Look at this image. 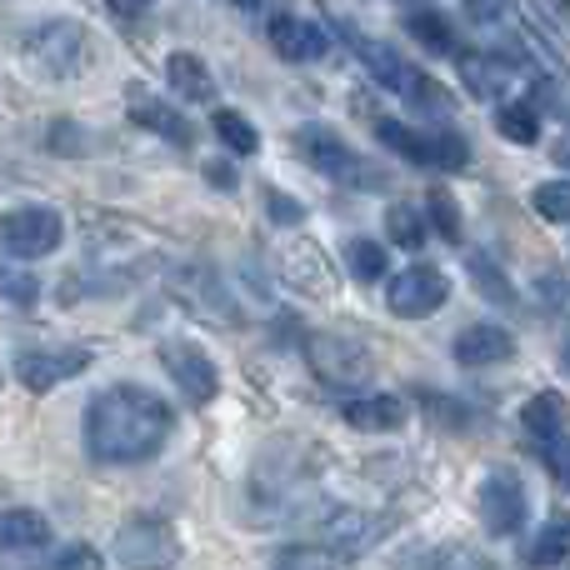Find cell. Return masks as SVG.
Instances as JSON below:
<instances>
[{"label":"cell","mask_w":570,"mask_h":570,"mask_svg":"<svg viewBox=\"0 0 570 570\" xmlns=\"http://www.w3.org/2000/svg\"><path fill=\"white\" fill-rule=\"evenodd\" d=\"M375 136L405 156L411 166H431V170H465L471 166V146L455 130H415L405 120H375Z\"/></svg>","instance_id":"obj_3"},{"label":"cell","mask_w":570,"mask_h":570,"mask_svg":"<svg viewBox=\"0 0 570 570\" xmlns=\"http://www.w3.org/2000/svg\"><path fill=\"white\" fill-rule=\"evenodd\" d=\"M305 355H311L315 375L331 385H361L365 375H371V355H365L355 341H345V335H311V341H305Z\"/></svg>","instance_id":"obj_12"},{"label":"cell","mask_w":570,"mask_h":570,"mask_svg":"<svg viewBox=\"0 0 570 570\" xmlns=\"http://www.w3.org/2000/svg\"><path fill=\"white\" fill-rule=\"evenodd\" d=\"M475 511H481V525L491 535H515L531 515V495H525V481L515 471H491L475 495Z\"/></svg>","instance_id":"obj_7"},{"label":"cell","mask_w":570,"mask_h":570,"mask_svg":"<svg viewBox=\"0 0 570 570\" xmlns=\"http://www.w3.org/2000/svg\"><path fill=\"white\" fill-rule=\"evenodd\" d=\"M401 26L411 30V36L421 40V46L431 50V56H461V50H455V30H451V20H445L435 6H405V10H401Z\"/></svg>","instance_id":"obj_18"},{"label":"cell","mask_w":570,"mask_h":570,"mask_svg":"<svg viewBox=\"0 0 570 570\" xmlns=\"http://www.w3.org/2000/svg\"><path fill=\"white\" fill-rule=\"evenodd\" d=\"M425 220L435 226V236L461 246V210H455L451 190H425Z\"/></svg>","instance_id":"obj_28"},{"label":"cell","mask_w":570,"mask_h":570,"mask_svg":"<svg viewBox=\"0 0 570 570\" xmlns=\"http://www.w3.org/2000/svg\"><path fill=\"white\" fill-rule=\"evenodd\" d=\"M566 401L556 391H541V395H531L525 401V411H521V425L531 435H541V441H556V435H566Z\"/></svg>","instance_id":"obj_24"},{"label":"cell","mask_w":570,"mask_h":570,"mask_svg":"<svg viewBox=\"0 0 570 570\" xmlns=\"http://www.w3.org/2000/svg\"><path fill=\"white\" fill-rule=\"evenodd\" d=\"M160 365L170 371V381L180 385V395H186L190 405H210V401H216L220 371H216V361H210L200 345L166 341V345H160Z\"/></svg>","instance_id":"obj_10"},{"label":"cell","mask_w":570,"mask_h":570,"mask_svg":"<svg viewBox=\"0 0 570 570\" xmlns=\"http://www.w3.org/2000/svg\"><path fill=\"white\" fill-rule=\"evenodd\" d=\"M391 525H395L391 515L341 511L335 521H325V541H331V551L341 556V561H361L375 541H385V535H391Z\"/></svg>","instance_id":"obj_14"},{"label":"cell","mask_w":570,"mask_h":570,"mask_svg":"<svg viewBox=\"0 0 570 570\" xmlns=\"http://www.w3.org/2000/svg\"><path fill=\"white\" fill-rule=\"evenodd\" d=\"M206 180H210V186H220V190H230V186H236V166H226V160H210Z\"/></svg>","instance_id":"obj_36"},{"label":"cell","mask_w":570,"mask_h":570,"mask_svg":"<svg viewBox=\"0 0 570 570\" xmlns=\"http://www.w3.org/2000/svg\"><path fill=\"white\" fill-rule=\"evenodd\" d=\"M551 160H561V166L570 170V130H566V136L556 140V146H551Z\"/></svg>","instance_id":"obj_38"},{"label":"cell","mask_w":570,"mask_h":570,"mask_svg":"<svg viewBox=\"0 0 570 570\" xmlns=\"http://www.w3.org/2000/svg\"><path fill=\"white\" fill-rule=\"evenodd\" d=\"M566 365H570V341H566Z\"/></svg>","instance_id":"obj_39"},{"label":"cell","mask_w":570,"mask_h":570,"mask_svg":"<svg viewBox=\"0 0 570 570\" xmlns=\"http://www.w3.org/2000/svg\"><path fill=\"white\" fill-rule=\"evenodd\" d=\"M471 20H505V6H465Z\"/></svg>","instance_id":"obj_37"},{"label":"cell","mask_w":570,"mask_h":570,"mask_svg":"<svg viewBox=\"0 0 570 570\" xmlns=\"http://www.w3.org/2000/svg\"><path fill=\"white\" fill-rule=\"evenodd\" d=\"M176 411L146 385H110L86 405V451L96 465H140L166 445Z\"/></svg>","instance_id":"obj_1"},{"label":"cell","mask_w":570,"mask_h":570,"mask_svg":"<svg viewBox=\"0 0 570 570\" xmlns=\"http://www.w3.org/2000/svg\"><path fill=\"white\" fill-rule=\"evenodd\" d=\"M26 60L46 70L50 80L76 76V70L86 66V30H80V26H66V20L30 30V36H26Z\"/></svg>","instance_id":"obj_8"},{"label":"cell","mask_w":570,"mask_h":570,"mask_svg":"<svg viewBox=\"0 0 570 570\" xmlns=\"http://www.w3.org/2000/svg\"><path fill=\"white\" fill-rule=\"evenodd\" d=\"M166 76H170V90L186 100H216V76H210V66L200 56H190V50H176V56L166 60Z\"/></svg>","instance_id":"obj_20"},{"label":"cell","mask_w":570,"mask_h":570,"mask_svg":"<svg viewBox=\"0 0 570 570\" xmlns=\"http://www.w3.org/2000/svg\"><path fill=\"white\" fill-rule=\"evenodd\" d=\"M90 361H96V355H90L86 345H66V351H20L16 381L26 385L30 395H46V391H56V385L76 381L80 371H90Z\"/></svg>","instance_id":"obj_9"},{"label":"cell","mask_w":570,"mask_h":570,"mask_svg":"<svg viewBox=\"0 0 570 570\" xmlns=\"http://www.w3.org/2000/svg\"><path fill=\"white\" fill-rule=\"evenodd\" d=\"M541 455H546V465H551V475L570 491V435H556V441H546L541 445Z\"/></svg>","instance_id":"obj_34"},{"label":"cell","mask_w":570,"mask_h":570,"mask_svg":"<svg viewBox=\"0 0 570 570\" xmlns=\"http://www.w3.org/2000/svg\"><path fill=\"white\" fill-rule=\"evenodd\" d=\"M465 266H471V281H475V291H481L485 301H495V305H511V301H515L511 281L501 276V266H495L491 256H481V250H471V256H465Z\"/></svg>","instance_id":"obj_27"},{"label":"cell","mask_w":570,"mask_h":570,"mask_svg":"<svg viewBox=\"0 0 570 570\" xmlns=\"http://www.w3.org/2000/svg\"><path fill=\"white\" fill-rule=\"evenodd\" d=\"M341 415L355 431H395L405 421V401L401 395H355L341 405Z\"/></svg>","instance_id":"obj_19"},{"label":"cell","mask_w":570,"mask_h":570,"mask_svg":"<svg viewBox=\"0 0 570 570\" xmlns=\"http://www.w3.org/2000/svg\"><path fill=\"white\" fill-rule=\"evenodd\" d=\"M130 120H136L140 130H156V136H166L170 146H190V140H196V126H190V120L180 116L176 106L146 96V90H130Z\"/></svg>","instance_id":"obj_16"},{"label":"cell","mask_w":570,"mask_h":570,"mask_svg":"<svg viewBox=\"0 0 570 570\" xmlns=\"http://www.w3.org/2000/svg\"><path fill=\"white\" fill-rule=\"evenodd\" d=\"M266 36H271V46H276V56L295 60V66L321 60L325 46H331V40H325V30L315 26V20L295 16V10H271V16H266Z\"/></svg>","instance_id":"obj_13"},{"label":"cell","mask_w":570,"mask_h":570,"mask_svg":"<svg viewBox=\"0 0 570 570\" xmlns=\"http://www.w3.org/2000/svg\"><path fill=\"white\" fill-rule=\"evenodd\" d=\"M271 570H335V566H331V556L315 551V546H291V551L276 556Z\"/></svg>","instance_id":"obj_33"},{"label":"cell","mask_w":570,"mask_h":570,"mask_svg":"<svg viewBox=\"0 0 570 570\" xmlns=\"http://www.w3.org/2000/svg\"><path fill=\"white\" fill-rule=\"evenodd\" d=\"M66 240V220L50 206H16L0 216V250L16 261H40L50 250H60Z\"/></svg>","instance_id":"obj_6"},{"label":"cell","mask_w":570,"mask_h":570,"mask_svg":"<svg viewBox=\"0 0 570 570\" xmlns=\"http://www.w3.org/2000/svg\"><path fill=\"white\" fill-rule=\"evenodd\" d=\"M385 301H391L395 315L421 321V315L441 311V305L451 301V281H445V271H435V266H411V271H401V276L391 281Z\"/></svg>","instance_id":"obj_11"},{"label":"cell","mask_w":570,"mask_h":570,"mask_svg":"<svg viewBox=\"0 0 570 570\" xmlns=\"http://www.w3.org/2000/svg\"><path fill=\"white\" fill-rule=\"evenodd\" d=\"M50 546V521L36 511H0V551H40Z\"/></svg>","instance_id":"obj_22"},{"label":"cell","mask_w":570,"mask_h":570,"mask_svg":"<svg viewBox=\"0 0 570 570\" xmlns=\"http://www.w3.org/2000/svg\"><path fill=\"white\" fill-rule=\"evenodd\" d=\"M345 261H351V276L365 281V285L385 276V246L381 240H365V236L351 240V246H345Z\"/></svg>","instance_id":"obj_30"},{"label":"cell","mask_w":570,"mask_h":570,"mask_svg":"<svg viewBox=\"0 0 570 570\" xmlns=\"http://www.w3.org/2000/svg\"><path fill=\"white\" fill-rule=\"evenodd\" d=\"M0 301H10V305H20V311H30V305L40 301V281L26 276V271H16V266H0Z\"/></svg>","instance_id":"obj_32"},{"label":"cell","mask_w":570,"mask_h":570,"mask_svg":"<svg viewBox=\"0 0 570 570\" xmlns=\"http://www.w3.org/2000/svg\"><path fill=\"white\" fill-rule=\"evenodd\" d=\"M285 281L291 285H301V291H311V295H325L331 291V271H325V261H321V250L311 246V240H291V246H285Z\"/></svg>","instance_id":"obj_21"},{"label":"cell","mask_w":570,"mask_h":570,"mask_svg":"<svg viewBox=\"0 0 570 570\" xmlns=\"http://www.w3.org/2000/svg\"><path fill=\"white\" fill-rule=\"evenodd\" d=\"M266 206H271V216L281 220V226H291V220H301V206H295L285 190H266Z\"/></svg>","instance_id":"obj_35"},{"label":"cell","mask_w":570,"mask_h":570,"mask_svg":"<svg viewBox=\"0 0 570 570\" xmlns=\"http://www.w3.org/2000/svg\"><path fill=\"white\" fill-rule=\"evenodd\" d=\"M566 556H570V515H551V521L541 525V535L521 551V561L531 570H551V566H561Z\"/></svg>","instance_id":"obj_23"},{"label":"cell","mask_w":570,"mask_h":570,"mask_svg":"<svg viewBox=\"0 0 570 570\" xmlns=\"http://www.w3.org/2000/svg\"><path fill=\"white\" fill-rule=\"evenodd\" d=\"M295 146H301V156L311 160L321 176L341 180V186H355V190H381L385 186L381 170L365 166V156H355V150L345 146L341 136H331V130L311 126V130H301V136H295Z\"/></svg>","instance_id":"obj_5"},{"label":"cell","mask_w":570,"mask_h":570,"mask_svg":"<svg viewBox=\"0 0 570 570\" xmlns=\"http://www.w3.org/2000/svg\"><path fill=\"white\" fill-rule=\"evenodd\" d=\"M535 216L556 220V226H570V180H546V186L531 190Z\"/></svg>","instance_id":"obj_31"},{"label":"cell","mask_w":570,"mask_h":570,"mask_svg":"<svg viewBox=\"0 0 570 570\" xmlns=\"http://www.w3.org/2000/svg\"><path fill=\"white\" fill-rule=\"evenodd\" d=\"M495 130H501L505 140H515V146H535V140H541V116H535L531 106H505L501 116H495Z\"/></svg>","instance_id":"obj_29"},{"label":"cell","mask_w":570,"mask_h":570,"mask_svg":"<svg viewBox=\"0 0 570 570\" xmlns=\"http://www.w3.org/2000/svg\"><path fill=\"white\" fill-rule=\"evenodd\" d=\"M385 230L395 236V246L421 250V246H425V236H431L425 206H391V210H385Z\"/></svg>","instance_id":"obj_25"},{"label":"cell","mask_w":570,"mask_h":570,"mask_svg":"<svg viewBox=\"0 0 570 570\" xmlns=\"http://www.w3.org/2000/svg\"><path fill=\"white\" fill-rule=\"evenodd\" d=\"M461 76H465V86H471V96H481V100H491V96H501L505 86H511V70H515V60H505L501 50H461Z\"/></svg>","instance_id":"obj_17"},{"label":"cell","mask_w":570,"mask_h":570,"mask_svg":"<svg viewBox=\"0 0 570 570\" xmlns=\"http://www.w3.org/2000/svg\"><path fill=\"white\" fill-rule=\"evenodd\" d=\"M351 36V46H355V56H361V66L371 70L375 80H381L385 90H395L401 100H411V106H435V110H451V96H445L441 86H435L431 76H425L415 60H405L401 50H391V46H381V40H365V36H355V30H345Z\"/></svg>","instance_id":"obj_2"},{"label":"cell","mask_w":570,"mask_h":570,"mask_svg":"<svg viewBox=\"0 0 570 570\" xmlns=\"http://www.w3.org/2000/svg\"><path fill=\"white\" fill-rule=\"evenodd\" d=\"M110 556L126 570H170L180 561V535H176V525L160 521V515H130L116 531Z\"/></svg>","instance_id":"obj_4"},{"label":"cell","mask_w":570,"mask_h":570,"mask_svg":"<svg viewBox=\"0 0 570 570\" xmlns=\"http://www.w3.org/2000/svg\"><path fill=\"white\" fill-rule=\"evenodd\" d=\"M216 136L226 140V150L230 156H256V146H261V136H256V126H250L240 110H216Z\"/></svg>","instance_id":"obj_26"},{"label":"cell","mask_w":570,"mask_h":570,"mask_svg":"<svg viewBox=\"0 0 570 570\" xmlns=\"http://www.w3.org/2000/svg\"><path fill=\"white\" fill-rule=\"evenodd\" d=\"M515 355V335L501 331V325H465L461 335H455V361L471 365V371H481V365H501Z\"/></svg>","instance_id":"obj_15"}]
</instances>
